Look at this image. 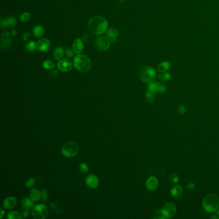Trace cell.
I'll return each mask as SVG.
<instances>
[{
  "instance_id": "6",
  "label": "cell",
  "mask_w": 219,
  "mask_h": 219,
  "mask_svg": "<svg viewBox=\"0 0 219 219\" xmlns=\"http://www.w3.org/2000/svg\"><path fill=\"white\" fill-rule=\"evenodd\" d=\"M79 150V146L74 142L69 141L66 144L62 147V154L63 156L67 158L74 157L77 155Z\"/></svg>"
},
{
  "instance_id": "23",
  "label": "cell",
  "mask_w": 219,
  "mask_h": 219,
  "mask_svg": "<svg viewBox=\"0 0 219 219\" xmlns=\"http://www.w3.org/2000/svg\"><path fill=\"white\" fill-rule=\"evenodd\" d=\"M159 82H151L148 84V91L152 93H158V89H159Z\"/></svg>"
},
{
  "instance_id": "28",
  "label": "cell",
  "mask_w": 219,
  "mask_h": 219,
  "mask_svg": "<svg viewBox=\"0 0 219 219\" xmlns=\"http://www.w3.org/2000/svg\"><path fill=\"white\" fill-rule=\"evenodd\" d=\"M43 68H44V69H46V70H52V69H53V68H55V63L53 62L52 61L47 60V61H45L43 62Z\"/></svg>"
},
{
  "instance_id": "27",
  "label": "cell",
  "mask_w": 219,
  "mask_h": 219,
  "mask_svg": "<svg viewBox=\"0 0 219 219\" xmlns=\"http://www.w3.org/2000/svg\"><path fill=\"white\" fill-rule=\"evenodd\" d=\"M172 78V76L171 74L168 73V72H163V73H160L159 75V79L163 81H168Z\"/></svg>"
},
{
  "instance_id": "8",
  "label": "cell",
  "mask_w": 219,
  "mask_h": 219,
  "mask_svg": "<svg viewBox=\"0 0 219 219\" xmlns=\"http://www.w3.org/2000/svg\"><path fill=\"white\" fill-rule=\"evenodd\" d=\"M96 46L100 52H106L110 46V40L106 37H99L96 41Z\"/></svg>"
},
{
  "instance_id": "22",
  "label": "cell",
  "mask_w": 219,
  "mask_h": 219,
  "mask_svg": "<svg viewBox=\"0 0 219 219\" xmlns=\"http://www.w3.org/2000/svg\"><path fill=\"white\" fill-rule=\"evenodd\" d=\"M64 49L61 46L57 47L54 50V59L56 61L60 60L64 55Z\"/></svg>"
},
{
  "instance_id": "36",
  "label": "cell",
  "mask_w": 219,
  "mask_h": 219,
  "mask_svg": "<svg viewBox=\"0 0 219 219\" xmlns=\"http://www.w3.org/2000/svg\"><path fill=\"white\" fill-rule=\"evenodd\" d=\"M66 56H67L68 58H71L73 57L74 52H73V50L72 51L71 50L68 48V49L66 50Z\"/></svg>"
},
{
  "instance_id": "7",
  "label": "cell",
  "mask_w": 219,
  "mask_h": 219,
  "mask_svg": "<svg viewBox=\"0 0 219 219\" xmlns=\"http://www.w3.org/2000/svg\"><path fill=\"white\" fill-rule=\"evenodd\" d=\"M32 214L33 218L35 219H44L48 215V211L45 205L40 204L34 206Z\"/></svg>"
},
{
  "instance_id": "40",
  "label": "cell",
  "mask_w": 219,
  "mask_h": 219,
  "mask_svg": "<svg viewBox=\"0 0 219 219\" xmlns=\"http://www.w3.org/2000/svg\"><path fill=\"white\" fill-rule=\"evenodd\" d=\"M30 34L29 33H25V34L23 35V40H24V41H27L28 39V37H30Z\"/></svg>"
},
{
  "instance_id": "10",
  "label": "cell",
  "mask_w": 219,
  "mask_h": 219,
  "mask_svg": "<svg viewBox=\"0 0 219 219\" xmlns=\"http://www.w3.org/2000/svg\"><path fill=\"white\" fill-rule=\"evenodd\" d=\"M16 19L13 16H8L4 19H1L0 26L2 28H11L16 24Z\"/></svg>"
},
{
  "instance_id": "2",
  "label": "cell",
  "mask_w": 219,
  "mask_h": 219,
  "mask_svg": "<svg viewBox=\"0 0 219 219\" xmlns=\"http://www.w3.org/2000/svg\"><path fill=\"white\" fill-rule=\"evenodd\" d=\"M204 210L208 213L217 212L219 208V198L214 194H209L204 197L203 201Z\"/></svg>"
},
{
  "instance_id": "30",
  "label": "cell",
  "mask_w": 219,
  "mask_h": 219,
  "mask_svg": "<svg viewBox=\"0 0 219 219\" xmlns=\"http://www.w3.org/2000/svg\"><path fill=\"white\" fill-rule=\"evenodd\" d=\"M30 18H31V14L29 12H25L21 16L20 20L22 22H27L30 20Z\"/></svg>"
},
{
  "instance_id": "42",
  "label": "cell",
  "mask_w": 219,
  "mask_h": 219,
  "mask_svg": "<svg viewBox=\"0 0 219 219\" xmlns=\"http://www.w3.org/2000/svg\"><path fill=\"white\" fill-rule=\"evenodd\" d=\"M12 35L13 36H14V37H16V36H17V31L16 30H12Z\"/></svg>"
},
{
  "instance_id": "26",
  "label": "cell",
  "mask_w": 219,
  "mask_h": 219,
  "mask_svg": "<svg viewBox=\"0 0 219 219\" xmlns=\"http://www.w3.org/2000/svg\"><path fill=\"white\" fill-rule=\"evenodd\" d=\"M7 217L9 219H21L23 217L20 213H18L17 212L13 211V212H9L7 214Z\"/></svg>"
},
{
  "instance_id": "41",
  "label": "cell",
  "mask_w": 219,
  "mask_h": 219,
  "mask_svg": "<svg viewBox=\"0 0 219 219\" xmlns=\"http://www.w3.org/2000/svg\"><path fill=\"white\" fill-rule=\"evenodd\" d=\"M28 214H29V212H28V209H23V216L24 218H26L28 216Z\"/></svg>"
},
{
  "instance_id": "29",
  "label": "cell",
  "mask_w": 219,
  "mask_h": 219,
  "mask_svg": "<svg viewBox=\"0 0 219 219\" xmlns=\"http://www.w3.org/2000/svg\"><path fill=\"white\" fill-rule=\"evenodd\" d=\"M145 98H146V100L147 101V102H148V103H153L155 100V97L153 95V93L150 92V91H148L146 93Z\"/></svg>"
},
{
  "instance_id": "45",
  "label": "cell",
  "mask_w": 219,
  "mask_h": 219,
  "mask_svg": "<svg viewBox=\"0 0 219 219\" xmlns=\"http://www.w3.org/2000/svg\"><path fill=\"white\" fill-rule=\"evenodd\" d=\"M125 1V0H120V2L121 3H123Z\"/></svg>"
},
{
  "instance_id": "24",
  "label": "cell",
  "mask_w": 219,
  "mask_h": 219,
  "mask_svg": "<svg viewBox=\"0 0 219 219\" xmlns=\"http://www.w3.org/2000/svg\"><path fill=\"white\" fill-rule=\"evenodd\" d=\"M34 34L35 37H41L44 34V28L42 26L38 25L35 26L34 29Z\"/></svg>"
},
{
  "instance_id": "39",
  "label": "cell",
  "mask_w": 219,
  "mask_h": 219,
  "mask_svg": "<svg viewBox=\"0 0 219 219\" xmlns=\"http://www.w3.org/2000/svg\"><path fill=\"white\" fill-rule=\"evenodd\" d=\"M195 185L194 183H189L187 185V188L190 190H194L195 189Z\"/></svg>"
},
{
  "instance_id": "21",
  "label": "cell",
  "mask_w": 219,
  "mask_h": 219,
  "mask_svg": "<svg viewBox=\"0 0 219 219\" xmlns=\"http://www.w3.org/2000/svg\"><path fill=\"white\" fill-rule=\"evenodd\" d=\"M34 206V201L31 199V198L25 197L23 199L22 201V206L23 209H28L29 210V209Z\"/></svg>"
},
{
  "instance_id": "4",
  "label": "cell",
  "mask_w": 219,
  "mask_h": 219,
  "mask_svg": "<svg viewBox=\"0 0 219 219\" xmlns=\"http://www.w3.org/2000/svg\"><path fill=\"white\" fill-rule=\"evenodd\" d=\"M177 208L174 203H168L165 204L163 208L157 209V213L159 216V218H169L173 217L176 213Z\"/></svg>"
},
{
  "instance_id": "25",
  "label": "cell",
  "mask_w": 219,
  "mask_h": 219,
  "mask_svg": "<svg viewBox=\"0 0 219 219\" xmlns=\"http://www.w3.org/2000/svg\"><path fill=\"white\" fill-rule=\"evenodd\" d=\"M25 47V49L30 52H34L36 50V48H37V44L34 41H30L29 43H26Z\"/></svg>"
},
{
  "instance_id": "16",
  "label": "cell",
  "mask_w": 219,
  "mask_h": 219,
  "mask_svg": "<svg viewBox=\"0 0 219 219\" xmlns=\"http://www.w3.org/2000/svg\"><path fill=\"white\" fill-rule=\"evenodd\" d=\"M106 34L107 38L111 42H115L119 34V31L116 28H110L107 30Z\"/></svg>"
},
{
  "instance_id": "15",
  "label": "cell",
  "mask_w": 219,
  "mask_h": 219,
  "mask_svg": "<svg viewBox=\"0 0 219 219\" xmlns=\"http://www.w3.org/2000/svg\"><path fill=\"white\" fill-rule=\"evenodd\" d=\"M16 204L17 200L14 197H8L4 200L3 203V207L7 209H10L14 208Z\"/></svg>"
},
{
  "instance_id": "12",
  "label": "cell",
  "mask_w": 219,
  "mask_h": 219,
  "mask_svg": "<svg viewBox=\"0 0 219 219\" xmlns=\"http://www.w3.org/2000/svg\"><path fill=\"white\" fill-rule=\"evenodd\" d=\"M85 184L90 188H96L99 184V179L95 175H89L85 179Z\"/></svg>"
},
{
  "instance_id": "37",
  "label": "cell",
  "mask_w": 219,
  "mask_h": 219,
  "mask_svg": "<svg viewBox=\"0 0 219 219\" xmlns=\"http://www.w3.org/2000/svg\"><path fill=\"white\" fill-rule=\"evenodd\" d=\"M41 194H42V200H43V202H46L47 201V198H48V194H47L46 190L43 189L42 192H41Z\"/></svg>"
},
{
  "instance_id": "3",
  "label": "cell",
  "mask_w": 219,
  "mask_h": 219,
  "mask_svg": "<svg viewBox=\"0 0 219 219\" xmlns=\"http://www.w3.org/2000/svg\"><path fill=\"white\" fill-rule=\"evenodd\" d=\"M75 68L82 73L89 71L91 68V61L88 57L84 55H78L73 59Z\"/></svg>"
},
{
  "instance_id": "46",
  "label": "cell",
  "mask_w": 219,
  "mask_h": 219,
  "mask_svg": "<svg viewBox=\"0 0 219 219\" xmlns=\"http://www.w3.org/2000/svg\"><path fill=\"white\" fill-rule=\"evenodd\" d=\"M217 215H218L219 216V209L217 210Z\"/></svg>"
},
{
  "instance_id": "35",
  "label": "cell",
  "mask_w": 219,
  "mask_h": 219,
  "mask_svg": "<svg viewBox=\"0 0 219 219\" xmlns=\"http://www.w3.org/2000/svg\"><path fill=\"white\" fill-rule=\"evenodd\" d=\"M167 92V88L165 86V85H164L163 84H162L161 82H159V89H158V93H161V94H164Z\"/></svg>"
},
{
  "instance_id": "5",
  "label": "cell",
  "mask_w": 219,
  "mask_h": 219,
  "mask_svg": "<svg viewBox=\"0 0 219 219\" xmlns=\"http://www.w3.org/2000/svg\"><path fill=\"white\" fill-rule=\"evenodd\" d=\"M139 77L143 82L150 84L156 79V72L154 68L150 66H145L139 71Z\"/></svg>"
},
{
  "instance_id": "19",
  "label": "cell",
  "mask_w": 219,
  "mask_h": 219,
  "mask_svg": "<svg viewBox=\"0 0 219 219\" xmlns=\"http://www.w3.org/2000/svg\"><path fill=\"white\" fill-rule=\"evenodd\" d=\"M30 197L33 201H39L42 197L41 192L37 188H32L30 191Z\"/></svg>"
},
{
  "instance_id": "38",
  "label": "cell",
  "mask_w": 219,
  "mask_h": 219,
  "mask_svg": "<svg viewBox=\"0 0 219 219\" xmlns=\"http://www.w3.org/2000/svg\"><path fill=\"white\" fill-rule=\"evenodd\" d=\"M186 107L184 106H182V105H180V106L178 107V112L180 114H181V115H183V114L186 112Z\"/></svg>"
},
{
  "instance_id": "44",
  "label": "cell",
  "mask_w": 219,
  "mask_h": 219,
  "mask_svg": "<svg viewBox=\"0 0 219 219\" xmlns=\"http://www.w3.org/2000/svg\"><path fill=\"white\" fill-rule=\"evenodd\" d=\"M1 216H0V217H1V218H2L3 217V215H4V214H5V212H4V210H3V209H2V210H1Z\"/></svg>"
},
{
  "instance_id": "20",
  "label": "cell",
  "mask_w": 219,
  "mask_h": 219,
  "mask_svg": "<svg viewBox=\"0 0 219 219\" xmlns=\"http://www.w3.org/2000/svg\"><path fill=\"white\" fill-rule=\"evenodd\" d=\"M171 67V64L168 61H164L160 63L158 66L157 70L159 73H163L167 71Z\"/></svg>"
},
{
  "instance_id": "17",
  "label": "cell",
  "mask_w": 219,
  "mask_h": 219,
  "mask_svg": "<svg viewBox=\"0 0 219 219\" xmlns=\"http://www.w3.org/2000/svg\"><path fill=\"white\" fill-rule=\"evenodd\" d=\"M84 49V45L80 39H75L73 44V50L75 53L79 55Z\"/></svg>"
},
{
  "instance_id": "31",
  "label": "cell",
  "mask_w": 219,
  "mask_h": 219,
  "mask_svg": "<svg viewBox=\"0 0 219 219\" xmlns=\"http://www.w3.org/2000/svg\"><path fill=\"white\" fill-rule=\"evenodd\" d=\"M79 169H80V171L82 174L87 173L88 172V170H89L88 166L85 163H81L80 165V166H79Z\"/></svg>"
},
{
  "instance_id": "13",
  "label": "cell",
  "mask_w": 219,
  "mask_h": 219,
  "mask_svg": "<svg viewBox=\"0 0 219 219\" xmlns=\"http://www.w3.org/2000/svg\"><path fill=\"white\" fill-rule=\"evenodd\" d=\"M12 41L10 37V32L6 31L4 32L1 36V48L2 49H7L11 44Z\"/></svg>"
},
{
  "instance_id": "33",
  "label": "cell",
  "mask_w": 219,
  "mask_h": 219,
  "mask_svg": "<svg viewBox=\"0 0 219 219\" xmlns=\"http://www.w3.org/2000/svg\"><path fill=\"white\" fill-rule=\"evenodd\" d=\"M82 39L85 43H90L93 39V35H91L90 34H86L85 35L83 36Z\"/></svg>"
},
{
  "instance_id": "9",
  "label": "cell",
  "mask_w": 219,
  "mask_h": 219,
  "mask_svg": "<svg viewBox=\"0 0 219 219\" xmlns=\"http://www.w3.org/2000/svg\"><path fill=\"white\" fill-rule=\"evenodd\" d=\"M37 48L40 52H48L51 48V43L48 39L43 38L37 43Z\"/></svg>"
},
{
  "instance_id": "1",
  "label": "cell",
  "mask_w": 219,
  "mask_h": 219,
  "mask_svg": "<svg viewBox=\"0 0 219 219\" xmlns=\"http://www.w3.org/2000/svg\"><path fill=\"white\" fill-rule=\"evenodd\" d=\"M108 23L103 17L95 16L91 17L88 24L89 30L94 35H101L107 29Z\"/></svg>"
},
{
  "instance_id": "11",
  "label": "cell",
  "mask_w": 219,
  "mask_h": 219,
  "mask_svg": "<svg viewBox=\"0 0 219 219\" xmlns=\"http://www.w3.org/2000/svg\"><path fill=\"white\" fill-rule=\"evenodd\" d=\"M58 68L62 72H68L72 70V63L68 59H64L58 62Z\"/></svg>"
},
{
  "instance_id": "43",
  "label": "cell",
  "mask_w": 219,
  "mask_h": 219,
  "mask_svg": "<svg viewBox=\"0 0 219 219\" xmlns=\"http://www.w3.org/2000/svg\"><path fill=\"white\" fill-rule=\"evenodd\" d=\"M211 218H215V219H218L219 218V216L217 215H213L211 216Z\"/></svg>"
},
{
  "instance_id": "32",
  "label": "cell",
  "mask_w": 219,
  "mask_h": 219,
  "mask_svg": "<svg viewBox=\"0 0 219 219\" xmlns=\"http://www.w3.org/2000/svg\"><path fill=\"white\" fill-rule=\"evenodd\" d=\"M34 185H35V180L33 178H29L25 183V186L28 188H30L33 187L34 186Z\"/></svg>"
},
{
  "instance_id": "18",
  "label": "cell",
  "mask_w": 219,
  "mask_h": 219,
  "mask_svg": "<svg viewBox=\"0 0 219 219\" xmlns=\"http://www.w3.org/2000/svg\"><path fill=\"white\" fill-rule=\"evenodd\" d=\"M183 188L179 185L174 186L170 190V195L175 198H179L183 195Z\"/></svg>"
},
{
  "instance_id": "34",
  "label": "cell",
  "mask_w": 219,
  "mask_h": 219,
  "mask_svg": "<svg viewBox=\"0 0 219 219\" xmlns=\"http://www.w3.org/2000/svg\"><path fill=\"white\" fill-rule=\"evenodd\" d=\"M170 180H171V181L173 182L174 183L176 184L179 182V176L176 174V173H172L170 175Z\"/></svg>"
},
{
  "instance_id": "14",
  "label": "cell",
  "mask_w": 219,
  "mask_h": 219,
  "mask_svg": "<svg viewBox=\"0 0 219 219\" xmlns=\"http://www.w3.org/2000/svg\"><path fill=\"white\" fill-rule=\"evenodd\" d=\"M158 186V180L155 176H150L146 181V187L148 190L153 191Z\"/></svg>"
}]
</instances>
